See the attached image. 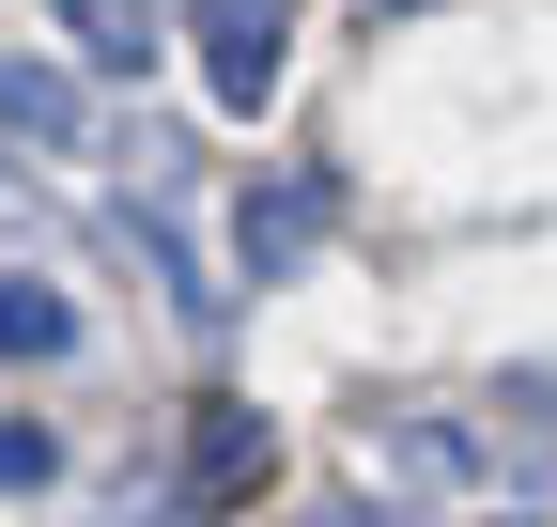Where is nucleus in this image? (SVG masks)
<instances>
[{
    "instance_id": "nucleus-1",
    "label": "nucleus",
    "mask_w": 557,
    "mask_h": 527,
    "mask_svg": "<svg viewBox=\"0 0 557 527\" xmlns=\"http://www.w3.org/2000/svg\"><path fill=\"white\" fill-rule=\"evenodd\" d=\"M278 481V419L263 404H201V434H186V497L218 512V497H263Z\"/></svg>"
},
{
    "instance_id": "nucleus-2",
    "label": "nucleus",
    "mask_w": 557,
    "mask_h": 527,
    "mask_svg": "<svg viewBox=\"0 0 557 527\" xmlns=\"http://www.w3.org/2000/svg\"><path fill=\"white\" fill-rule=\"evenodd\" d=\"M0 140L78 156V78H62V62H16V47H0Z\"/></svg>"
},
{
    "instance_id": "nucleus-3",
    "label": "nucleus",
    "mask_w": 557,
    "mask_h": 527,
    "mask_svg": "<svg viewBox=\"0 0 557 527\" xmlns=\"http://www.w3.org/2000/svg\"><path fill=\"white\" fill-rule=\"evenodd\" d=\"M325 203H341L325 171H295V186H248V264H263V280H278V264H295V248L325 233Z\"/></svg>"
},
{
    "instance_id": "nucleus-4",
    "label": "nucleus",
    "mask_w": 557,
    "mask_h": 527,
    "mask_svg": "<svg viewBox=\"0 0 557 527\" xmlns=\"http://www.w3.org/2000/svg\"><path fill=\"white\" fill-rule=\"evenodd\" d=\"M47 16L78 32V47L109 62V78H139V62H156V0H47Z\"/></svg>"
},
{
    "instance_id": "nucleus-5",
    "label": "nucleus",
    "mask_w": 557,
    "mask_h": 527,
    "mask_svg": "<svg viewBox=\"0 0 557 527\" xmlns=\"http://www.w3.org/2000/svg\"><path fill=\"white\" fill-rule=\"evenodd\" d=\"M0 357H78V310L47 280H0Z\"/></svg>"
},
{
    "instance_id": "nucleus-6",
    "label": "nucleus",
    "mask_w": 557,
    "mask_h": 527,
    "mask_svg": "<svg viewBox=\"0 0 557 527\" xmlns=\"http://www.w3.org/2000/svg\"><path fill=\"white\" fill-rule=\"evenodd\" d=\"M47 466H62V450H47V419H0V497H32Z\"/></svg>"
}]
</instances>
